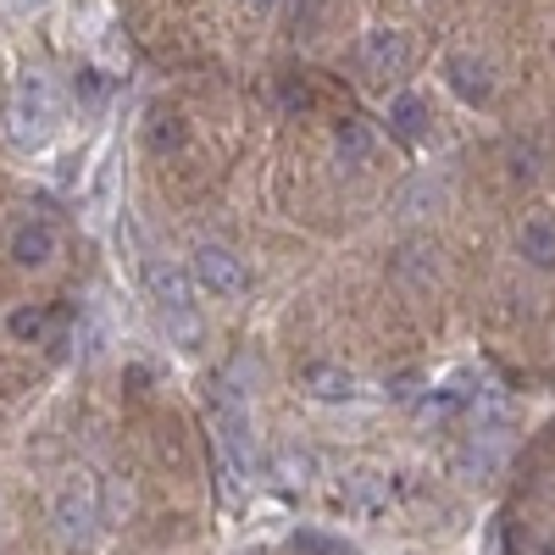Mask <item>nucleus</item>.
<instances>
[{
    "mask_svg": "<svg viewBox=\"0 0 555 555\" xmlns=\"http://www.w3.org/2000/svg\"><path fill=\"white\" fill-rule=\"evenodd\" d=\"M56 117H62L56 83L44 73H23L12 83V95H7V133H12V145H23V151L44 145V139L56 133Z\"/></svg>",
    "mask_w": 555,
    "mask_h": 555,
    "instance_id": "obj_1",
    "label": "nucleus"
},
{
    "mask_svg": "<svg viewBox=\"0 0 555 555\" xmlns=\"http://www.w3.org/2000/svg\"><path fill=\"white\" fill-rule=\"evenodd\" d=\"M211 434L222 439L228 461H234V473H250L256 467V423H250V400L234 378H222L211 389Z\"/></svg>",
    "mask_w": 555,
    "mask_h": 555,
    "instance_id": "obj_2",
    "label": "nucleus"
},
{
    "mask_svg": "<svg viewBox=\"0 0 555 555\" xmlns=\"http://www.w3.org/2000/svg\"><path fill=\"white\" fill-rule=\"evenodd\" d=\"M190 278H195V289H206V295H217V300H234V295L250 289V267L228 250V245H217V240H201V245L190 250Z\"/></svg>",
    "mask_w": 555,
    "mask_h": 555,
    "instance_id": "obj_3",
    "label": "nucleus"
},
{
    "mask_svg": "<svg viewBox=\"0 0 555 555\" xmlns=\"http://www.w3.org/2000/svg\"><path fill=\"white\" fill-rule=\"evenodd\" d=\"M51 528L62 539V550H89L95 544V528H101V505H95V489L89 483H67L51 505Z\"/></svg>",
    "mask_w": 555,
    "mask_h": 555,
    "instance_id": "obj_4",
    "label": "nucleus"
},
{
    "mask_svg": "<svg viewBox=\"0 0 555 555\" xmlns=\"http://www.w3.org/2000/svg\"><path fill=\"white\" fill-rule=\"evenodd\" d=\"M356 67L373 78V83H389L411 67V39L400 28H366L361 44H356Z\"/></svg>",
    "mask_w": 555,
    "mask_h": 555,
    "instance_id": "obj_5",
    "label": "nucleus"
},
{
    "mask_svg": "<svg viewBox=\"0 0 555 555\" xmlns=\"http://www.w3.org/2000/svg\"><path fill=\"white\" fill-rule=\"evenodd\" d=\"M145 284H151V300L162 306V317H172V311H195V278H190V267H178V261H145Z\"/></svg>",
    "mask_w": 555,
    "mask_h": 555,
    "instance_id": "obj_6",
    "label": "nucleus"
},
{
    "mask_svg": "<svg viewBox=\"0 0 555 555\" xmlns=\"http://www.w3.org/2000/svg\"><path fill=\"white\" fill-rule=\"evenodd\" d=\"M56 250H62V240H56V228L44 222V217H28V222H17V228H12V240H7V256H12L23 272L51 267V261H56Z\"/></svg>",
    "mask_w": 555,
    "mask_h": 555,
    "instance_id": "obj_7",
    "label": "nucleus"
},
{
    "mask_svg": "<svg viewBox=\"0 0 555 555\" xmlns=\"http://www.w3.org/2000/svg\"><path fill=\"white\" fill-rule=\"evenodd\" d=\"M444 83L455 89V101H467V106H489L494 101V67L473 51H455L444 62Z\"/></svg>",
    "mask_w": 555,
    "mask_h": 555,
    "instance_id": "obj_8",
    "label": "nucleus"
},
{
    "mask_svg": "<svg viewBox=\"0 0 555 555\" xmlns=\"http://www.w3.org/2000/svg\"><path fill=\"white\" fill-rule=\"evenodd\" d=\"M345 500L356 505V512H389V505H395V483L378 467H356V473H345Z\"/></svg>",
    "mask_w": 555,
    "mask_h": 555,
    "instance_id": "obj_9",
    "label": "nucleus"
},
{
    "mask_svg": "<svg viewBox=\"0 0 555 555\" xmlns=\"http://www.w3.org/2000/svg\"><path fill=\"white\" fill-rule=\"evenodd\" d=\"M300 389L311 400H350L356 395V373H345L339 361H306L300 366Z\"/></svg>",
    "mask_w": 555,
    "mask_h": 555,
    "instance_id": "obj_10",
    "label": "nucleus"
},
{
    "mask_svg": "<svg viewBox=\"0 0 555 555\" xmlns=\"http://www.w3.org/2000/svg\"><path fill=\"white\" fill-rule=\"evenodd\" d=\"M439 206H444V178H434V172H416V178H405L395 190V211L400 217H428Z\"/></svg>",
    "mask_w": 555,
    "mask_h": 555,
    "instance_id": "obj_11",
    "label": "nucleus"
},
{
    "mask_svg": "<svg viewBox=\"0 0 555 555\" xmlns=\"http://www.w3.org/2000/svg\"><path fill=\"white\" fill-rule=\"evenodd\" d=\"M517 250H522L528 267L555 272V222H550V217H528L522 234H517Z\"/></svg>",
    "mask_w": 555,
    "mask_h": 555,
    "instance_id": "obj_12",
    "label": "nucleus"
},
{
    "mask_svg": "<svg viewBox=\"0 0 555 555\" xmlns=\"http://www.w3.org/2000/svg\"><path fill=\"white\" fill-rule=\"evenodd\" d=\"M334 156H339V167H366L373 162V128L366 122H356V117H339V128H334Z\"/></svg>",
    "mask_w": 555,
    "mask_h": 555,
    "instance_id": "obj_13",
    "label": "nucleus"
},
{
    "mask_svg": "<svg viewBox=\"0 0 555 555\" xmlns=\"http://www.w3.org/2000/svg\"><path fill=\"white\" fill-rule=\"evenodd\" d=\"M7 334L17 345H44V334H51V311L44 306H12L7 311Z\"/></svg>",
    "mask_w": 555,
    "mask_h": 555,
    "instance_id": "obj_14",
    "label": "nucleus"
},
{
    "mask_svg": "<svg viewBox=\"0 0 555 555\" xmlns=\"http://www.w3.org/2000/svg\"><path fill=\"white\" fill-rule=\"evenodd\" d=\"M73 101H78L83 112H101V106L112 101V78H106L101 67H78V73H73Z\"/></svg>",
    "mask_w": 555,
    "mask_h": 555,
    "instance_id": "obj_15",
    "label": "nucleus"
},
{
    "mask_svg": "<svg viewBox=\"0 0 555 555\" xmlns=\"http://www.w3.org/2000/svg\"><path fill=\"white\" fill-rule=\"evenodd\" d=\"M389 122H395L400 139H411V145H416V139H423V128H428V106L416 101V95H395V101H389Z\"/></svg>",
    "mask_w": 555,
    "mask_h": 555,
    "instance_id": "obj_16",
    "label": "nucleus"
},
{
    "mask_svg": "<svg viewBox=\"0 0 555 555\" xmlns=\"http://www.w3.org/2000/svg\"><path fill=\"white\" fill-rule=\"evenodd\" d=\"M145 145L162 156V151H178L183 145V117L178 112H156L151 117V128H145Z\"/></svg>",
    "mask_w": 555,
    "mask_h": 555,
    "instance_id": "obj_17",
    "label": "nucleus"
},
{
    "mask_svg": "<svg viewBox=\"0 0 555 555\" xmlns=\"http://www.w3.org/2000/svg\"><path fill=\"white\" fill-rule=\"evenodd\" d=\"M500 455H505V444H500L494 434H478L467 450H461V467H467V473H494Z\"/></svg>",
    "mask_w": 555,
    "mask_h": 555,
    "instance_id": "obj_18",
    "label": "nucleus"
},
{
    "mask_svg": "<svg viewBox=\"0 0 555 555\" xmlns=\"http://www.w3.org/2000/svg\"><path fill=\"white\" fill-rule=\"evenodd\" d=\"M295 550L300 555H356L350 539H334V533H322V528H300L295 533Z\"/></svg>",
    "mask_w": 555,
    "mask_h": 555,
    "instance_id": "obj_19",
    "label": "nucleus"
},
{
    "mask_svg": "<svg viewBox=\"0 0 555 555\" xmlns=\"http://www.w3.org/2000/svg\"><path fill=\"white\" fill-rule=\"evenodd\" d=\"M272 478H278V483H289V489H300V483L311 478V455H300V450H284V455L272 461Z\"/></svg>",
    "mask_w": 555,
    "mask_h": 555,
    "instance_id": "obj_20",
    "label": "nucleus"
},
{
    "mask_svg": "<svg viewBox=\"0 0 555 555\" xmlns=\"http://www.w3.org/2000/svg\"><path fill=\"white\" fill-rule=\"evenodd\" d=\"M284 106H289V112H311V106H317V95H311L306 83H284Z\"/></svg>",
    "mask_w": 555,
    "mask_h": 555,
    "instance_id": "obj_21",
    "label": "nucleus"
},
{
    "mask_svg": "<svg viewBox=\"0 0 555 555\" xmlns=\"http://www.w3.org/2000/svg\"><path fill=\"white\" fill-rule=\"evenodd\" d=\"M411 384H416V378L405 373V378H395V384H389V395H395V400H411Z\"/></svg>",
    "mask_w": 555,
    "mask_h": 555,
    "instance_id": "obj_22",
    "label": "nucleus"
},
{
    "mask_svg": "<svg viewBox=\"0 0 555 555\" xmlns=\"http://www.w3.org/2000/svg\"><path fill=\"white\" fill-rule=\"evenodd\" d=\"M12 12H34V7H44V0H7Z\"/></svg>",
    "mask_w": 555,
    "mask_h": 555,
    "instance_id": "obj_23",
    "label": "nucleus"
},
{
    "mask_svg": "<svg viewBox=\"0 0 555 555\" xmlns=\"http://www.w3.org/2000/svg\"><path fill=\"white\" fill-rule=\"evenodd\" d=\"M250 7H256V12H272V7H278V0H250Z\"/></svg>",
    "mask_w": 555,
    "mask_h": 555,
    "instance_id": "obj_24",
    "label": "nucleus"
},
{
    "mask_svg": "<svg viewBox=\"0 0 555 555\" xmlns=\"http://www.w3.org/2000/svg\"><path fill=\"white\" fill-rule=\"evenodd\" d=\"M533 555H555V539H550V544H539V550H533Z\"/></svg>",
    "mask_w": 555,
    "mask_h": 555,
    "instance_id": "obj_25",
    "label": "nucleus"
}]
</instances>
